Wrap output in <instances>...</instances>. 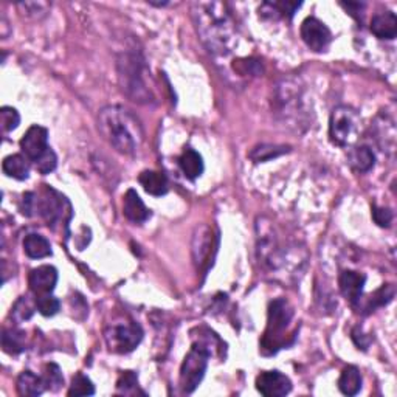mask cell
Returning <instances> with one entry per match:
<instances>
[{
    "instance_id": "1",
    "label": "cell",
    "mask_w": 397,
    "mask_h": 397,
    "mask_svg": "<svg viewBox=\"0 0 397 397\" xmlns=\"http://www.w3.org/2000/svg\"><path fill=\"white\" fill-rule=\"evenodd\" d=\"M191 15L198 37L211 53L225 56L233 51L237 41V30L227 3L214 0L196 2L191 5Z\"/></svg>"
},
{
    "instance_id": "2",
    "label": "cell",
    "mask_w": 397,
    "mask_h": 397,
    "mask_svg": "<svg viewBox=\"0 0 397 397\" xmlns=\"http://www.w3.org/2000/svg\"><path fill=\"white\" fill-rule=\"evenodd\" d=\"M98 130L112 148L134 155L143 143V128L137 117L123 105H105L98 114Z\"/></svg>"
},
{
    "instance_id": "3",
    "label": "cell",
    "mask_w": 397,
    "mask_h": 397,
    "mask_svg": "<svg viewBox=\"0 0 397 397\" xmlns=\"http://www.w3.org/2000/svg\"><path fill=\"white\" fill-rule=\"evenodd\" d=\"M117 67L121 90L132 101L138 104H149L155 101L154 90L148 84V69L137 53H124L118 58Z\"/></svg>"
},
{
    "instance_id": "4",
    "label": "cell",
    "mask_w": 397,
    "mask_h": 397,
    "mask_svg": "<svg viewBox=\"0 0 397 397\" xmlns=\"http://www.w3.org/2000/svg\"><path fill=\"white\" fill-rule=\"evenodd\" d=\"M294 319V309L284 298H276L269 306L267 329L261 340L262 354H276L278 350L286 348V332Z\"/></svg>"
},
{
    "instance_id": "5",
    "label": "cell",
    "mask_w": 397,
    "mask_h": 397,
    "mask_svg": "<svg viewBox=\"0 0 397 397\" xmlns=\"http://www.w3.org/2000/svg\"><path fill=\"white\" fill-rule=\"evenodd\" d=\"M362 118L359 112L349 105H339L329 118V138L340 148H348L359 140Z\"/></svg>"
},
{
    "instance_id": "6",
    "label": "cell",
    "mask_w": 397,
    "mask_h": 397,
    "mask_svg": "<svg viewBox=\"0 0 397 397\" xmlns=\"http://www.w3.org/2000/svg\"><path fill=\"white\" fill-rule=\"evenodd\" d=\"M210 355V346L203 343H196L191 348L180 368V387L183 393H193L201 385L203 375L207 373Z\"/></svg>"
},
{
    "instance_id": "7",
    "label": "cell",
    "mask_w": 397,
    "mask_h": 397,
    "mask_svg": "<svg viewBox=\"0 0 397 397\" xmlns=\"http://www.w3.org/2000/svg\"><path fill=\"white\" fill-rule=\"evenodd\" d=\"M65 208H71L67 198L50 187L44 188L42 194H35V213L47 222L49 227H55L56 222L67 225L71 216H65Z\"/></svg>"
},
{
    "instance_id": "8",
    "label": "cell",
    "mask_w": 397,
    "mask_h": 397,
    "mask_svg": "<svg viewBox=\"0 0 397 397\" xmlns=\"http://www.w3.org/2000/svg\"><path fill=\"white\" fill-rule=\"evenodd\" d=\"M276 104L278 112L286 118V120H294L301 123L306 112H304V95L303 89L296 84L294 79H284L278 85L276 90Z\"/></svg>"
},
{
    "instance_id": "9",
    "label": "cell",
    "mask_w": 397,
    "mask_h": 397,
    "mask_svg": "<svg viewBox=\"0 0 397 397\" xmlns=\"http://www.w3.org/2000/svg\"><path fill=\"white\" fill-rule=\"evenodd\" d=\"M104 339L112 353L128 354L140 345L143 340V330L135 323L117 324V326H110L105 330Z\"/></svg>"
},
{
    "instance_id": "10",
    "label": "cell",
    "mask_w": 397,
    "mask_h": 397,
    "mask_svg": "<svg viewBox=\"0 0 397 397\" xmlns=\"http://www.w3.org/2000/svg\"><path fill=\"white\" fill-rule=\"evenodd\" d=\"M300 31L304 44L315 53L326 51L330 41H332V35H330L326 24H323L316 17L304 19Z\"/></svg>"
},
{
    "instance_id": "11",
    "label": "cell",
    "mask_w": 397,
    "mask_h": 397,
    "mask_svg": "<svg viewBox=\"0 0 397 397\" xmlns=\"http://www.w3.org/2000/svg\"><path fill=\"white\" fill-rule=\"evenodd\" d=\"M21 149L25 157L35 163L39 160L45 152L50 149L49 146V130L42 128V126H31V128L25 132V135L21 140Z\"/></svg>"
},
{
    "instance_id": "12",
    "label": "cell",
    "mask_w": 397,
    "mask_h": 397,
    "mask_svg": "<svg viewBox=\"0 0 397 397\" xmlns=\"http://www.w3.org/2000/svg\"><path fill=\"white\" fill-rule=\"evenodd\" d=\"M256 389L266 397H282L292 391V382L280 371H266L256 377Z\"/></svg>"
},
{
    "instance_id": "13",
    "label": "cell",
    "mask_w": 397,
    "mask_h": 397,
    "mask_svg": "<svg viewBox=\"0 0 397 397\" xmlns=\"http://www.w3.org/2000/svg\"><path fill=\"white\" fill-rule=\"evenodd\" d=\"M58 284V270L53 266L33 269L28 276L30 290L35 295H47L55 290Z\"/></svg>"
},
{
    "instance_id": "14",
    "label": "cell",
    "mask_w": 397,
    "mask_h": 397,
    "mask_svg": "<svg viewBox=\"0 0 397 397\" xmlns=\"http://www.w3.org/2000/svg\"><path fill=\"white\" fill-rule=\"evenodd\" d=\"M366 276L359 272H354V270H345V272L340 273L339 278V287L341 295L346 298V301H349L353 306H355L357 303H360L363 289H365Z\"/></svg>"
},
{
    "instance_id": "15",
    "label": "cell",
    "mask_w": 397,
    "mask_h": 397,
    "mask_svg": "<svg viewBox=\"0 0 397 397\" xmlns=\"http://www.w3.org/2000/svg\"><path fill=\"white\" fill-rule=\"evenodd\" d=\"M123 214L126 216V219L130 222L143 223L151 217V211L146 208V205L143 203L142 197L137 194V191L129 189L128 193L124 194Z\"/></svg>"
},
{
    "instance_id": "16",
    "label": "cell",
    "mask_w": 397,
    "mask_h": 397,
    "mask_svg": "<svg viewBox=\"0 0 397 397\" xmlns=\"http://www.w3.org/2000/svg\"><path fill=\"white\" fill-rule=\"evenodd\" d=\"M369 28L375 37L391 41L397 36V17L393 11L379 12L373 17Z\"/></svg>"
},
{
    "instance_id": "17",
    "label": "cell",
    "mask_w": 397,
    "mask_h": 397,
    "mask_svg": "<svg viewBox=\"0 0 397 397\" xmlns=\"http://www.w3.org/2000/svg\"><path fill=\"white\" fill-rule=\"evenodd\" d=\"M138 182H140L143 189L151 196L160 197L169 191L167 176L163 173H158V171H143V173L138 176Z\"/></svg>"
},
{
    "instance_id": "18",
    "label": "cell",
    "mask_w": 397,
    "mask_h": 397,
    "mask_svg": "<svg viewBox=\"0 0 397 397\" xmlns=\"http://www.w3.org/2000/svg\"><path fill=\"white\" fill-rule=\"evenodd\" d=\"M178 167H180L183 176L189 180H196V178L201 177L205 169L202 155L194 149H187L178 157Z\"/></svg>"
},
{
    "instance_id": "19",
    "label": "cell",
    "mask_w": 397,
    "mask_h": 397,
    "mask_svg": "<svg viewBox=\"0 0 397 397\" xmlns=\"http://www.w3.org/2000/svg\"><path fill=\"white\" fill-rule=\"evenodd\" d=\"M24 251L31 260H42L53 255L51 244L47 237L42 235L31 233L24 239Z\"/></svg>"
},
{
    "instance_id": "20",
    "label": "cell",
    "mask_w": 397,
    "mask_h": 397,
    "mask_svg": "<svg viewBox=\"0 0 397 397\" xmlns=\"http://www.w3.org/2000/svg\"><path fill=\"white\" fill-rule=\"evenodd\" d=\"M348 163L355 173H368L374 168L375 155L368 146H357L349 151Z\"/></svg>"
},
{
    "instance_id": "21",
    "label": "cell",
    "mask_w": 397,
    "mask_h": 397,
    "mask_svg": "<svg viewBox=\"0 0 397 397\" xmlns=\"http://www.w3.org/2000/svg\"><path fill=\"white\" fill-rule=\"evenodd\" d=\"M17 393L26 397L41 396L47 387H45L44 377H39L31 371H24L17 377Z\"/></svg>"
},
{
    "instance_id": "22",
    "label": "cell",
    "mask_w": 397,
    "mask_h": 397,
    "mask_svg": "<svg viewBox=\"0 0 397 397\" xmlns=\"http://www.w3.org/2000/svg\"><path fill=\"white\" fill-rule=\"evenodd\" d=\"M2 169L3 173L11 178H16V180H26V178L30 177V160L22 154H12L5 157Z\"/></svg>"
},
{
    "instance_id": "23",
    "label": "cell",
    "mask_w": 397,
    "mask_h": 397,
    "mask_svg": "<svg viewBox=\"0 0 397 397\" xmlns=\"http://www.w3.org/2000/svg\"><path fill=\"white\" fill-rule=\"evenodd\" d=\"M193 247H194L193 248L194 260L198 266H202L203 262H207V260L211 255V248H213V233H211V230L207 227V225L197 228Z\"/></svg>"
},
{
    "instance_id": "24",
    "label": "cell",
    "mask_w": 397,
    "mask_h": 397,
    "mask_svg": "<svg viewBox=\"0 0 397 397\" xmlns=\"http://www.w3.org/2000/svg\"><path fill=\"white\" fill-rule=\"evenodd\" d=\"M339 388L345 396H355L362 389V374L357 366H346L339 379Z\"/></svg>"
},
{
    "instance_id": "25",
    "label": "cell",
    "mask_w": 397,
    "mask_h": 397,
    "mask_svg": "<svg viewBox=\"0 0 397 397\" xmlns=\"http://www.w3.org/2000/svg\"><path fill=\"white\" fill-rule=\"evenodd\" d=\"M2 348L8 354H21L25 350V334L17 329H3Z\"/></svg>"
},
{
    "instance_id": "26",
    "label": "cell",
    "mask_w": 397,
    "mask_h": 397,
    "mask_svg": "<svg viewBox=\"0 0 397 397\" xmlns=\"http://www.w3.org/2000/svg\"><path fill=\"white\" fill-rule=\"evenodd\" d=\"M290 151V146H273V144H261V146L253 148L250 152L248 157L255 163H264L272 160V158L280 157L282 154H287Z\"/></svg>"
},
{
    "instance_id": "27",
    "label": "cell",
    "mask_w": 397,
    "mask_h": 397,
    "mask_svg": "<svg viewBox=\"0 0 397 397\" xmlns=\"http://www.w3.org/2000/svg\"><path fill=\"white\" fill-rule=\"evenodd\" d=\"M36 309L37 312L44 316H53L59 312L61 309V301L51 294L47 295H36Z\"/></svg>"
},
{
    "instance_id": "28",
    "label": "cell",
    "mask_w": 397,
    "mask_h": 397,
    "mask_svg": "<svg viewBox=\"0 0 397 397\" xmlns=\"http://www.w3.org/2000/svg\"><path fill=\"white\" fill-rule=\"evenodd\" d=\"M95 394V387L94 383L90 382L89 377H85L84 374H76L71 380V385L69 389V396H94Z\"/></svg>"
},
{
    "instance_id": "29",
    "label": "cell",
    "mask_w": 397,
    "mask_h": 397,
    "mask_svg": "<svg viewBox=\"0 0 397 397\" xmlns=\"http://www.w3.org/2000/svg\"><path fill=\"white\" fill-rule=\"evenodd\" d=\"M393 298H394V287L391 286V284H387V286L375 290V292L371 295V298H369L368 310L371 312V310L375 307L387 306L388 303L393 301Z\"/></svg>"
},
{
    "instance_id": "30",
    "label": "cell",
    "mask_w": 397,
    "mask_h": 397,
    "mask_svg": "<svg viewBox=\"0 0 397 397\" xmlns=\"http://www.w3.org/2000/svg\"><path fill=\"white\" fill-rule=\"evenodd\" d=\"M44 382L47 389H51V391H58V389L64 385L62 371L56 363H49V365L45 366Z\"/></svg>"
},
{
    "instance_id": "31",
    "label": "cell",
    "mask_w": 397,
    "mask_h": 397,
    "mask_svg": "<svg viewBox=\"0 0 397 397\" xmlns=\"http://www.w3.org/2000/svg\"><path fill=\"white\" fill-rule=\"evenodd\" d=\"M0 124H2L3 132H11L19 128L21 124V115L15 108H10V105H3L0 109Z\"/></svg>"
},
{
    "instance_id": "32",
    "label": "cell",
    "mask_w": 397,
    "mask_h": 397,
    "mask_svg": "<svg viewBox=\"0 0 397 397\" xmlns=\"http://www.w3.org/2000/svg\"><path fill=\"white\" fill-rule=\"evenodd\" d=\"M33 314H35V307L31 306V303L28 301V298H19L16 301L15 307L11 309V316L15 319L16 321H26L30 320Z\"/></svg>"
},
{
    "instance_id": "33",
    "label": "cell",
    "mask_w": 397,
    "mask_h": 397,
    "mask_svg": "<svg viewBox=\"0 0 397 397\" xmlns=\"http://www.w3.org/2000/svg\"><path fill=\"white\" fill-rule=\"evenodd\" d=\"M56 164H58V157H56L55 152H53L51 148L45 152V154L39 158V160L35 162L36 169L44 176H47L51 173V171H55Z\"/></svg>"
},
{
    "instance_id": "34",
    "label": "cell",
    "mask_w": 397,
    "mask_h": 397,
    "mask_svg": "<svg viewBox=\"0 0 397 397\" xmlns=\"http://www.w3.org/2000/svg\"><path fill=\"white\" fill-rule=\"evenodd\" d=\"M137 385H138L137 374L134 371H124L117 382V389H118V393L129 394L134 391Z\"/></svg>"
},
{
    "instance_id": "35",
    "label": "cell",
    "mask_w": 397,
    "mask_h": 397,
    "mask_svg": "<svg viewBox=\"0 0 397 397\" xmlns=\"http://www.w3.org/2000/svg\"><path fill=\"white\" fill-rule=\"evenodd\" d=\"M17 6L21 10H24V15L33 16V17H39L41 15H45L47 10L50 8V5L45 2H22Z\"/></svg>"
},
{
    "instance_id": "36",
    "label": "cell",
    "mask_w": 397,
    "mask_h": 397,
    "mask_svg": "<svg viewBox=\"0 0 397 397\" xmlns=\"http://www.w3.org/2000/svg\"><path fill=\"white\" fill-rule=\"evenodd\" d=\"M373 219L374 222L379 225V227H389L393 222V211L389 208H380V207H373Z\"/></svg>"
}]
</instances>
